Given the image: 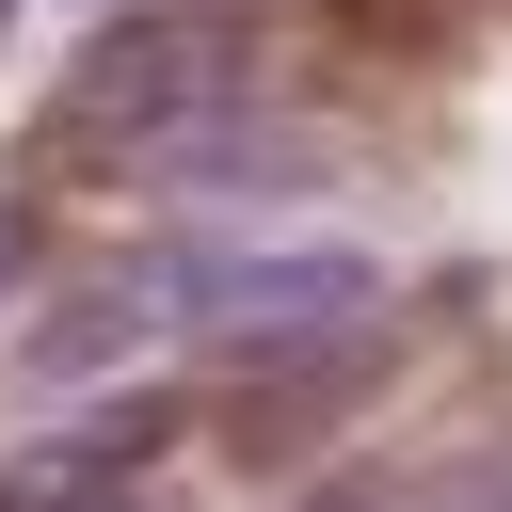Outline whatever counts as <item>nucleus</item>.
<instances>
[{
	"mask_svg": "<svg viewBox=\"0 0 512 512\" xmlns=\"http://www.w3.org/2000/svg\"><path fill=\"white\" fill-rule=\"evenodd\" d=\"M208 80H224V16H208V0H160V16L96 32V64L64 80V128H96V144H160V128L208 112Z\"/></svg>",
	"mask_w": 512,
	"mask_h": 512,
	"instance_id": "1",
	"label": "nucleus"
},
{
	"mask_svg": "<svg viewBox=\"0 0 512 512\" xmlns=\"http://www.w3.org/2000/svg\"><path fill=\"white\" fill-rule=\"evenodd\" d=\"M80 512H192L176 480H112V496H80Z\"/></svg>",
	"mask_w": 512,
	"mask_h": 512,
	"instance_id": "2",
	"label": "nucleus"
},
{
	"mask_svg": "<svg viewBox=\"0 0 512 512\" xmlns=\"http://www.w3.org/2000/svg\"><path fill=\"white\" fill-rule=\"evenodd\" d=\"M304 512H368V496H304Z\"/></svg>",
	"mask_w": 512,
	"mask_h": 512,
	"instance_id": "3",
	"label": "nucleus"
}]
</instances>
